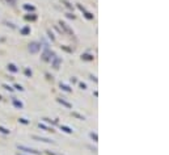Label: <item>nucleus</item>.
Returning a JSON list of instances; mask_svg holds the SVG:
<instances>
[{
    "label": "nucleus",
    "instance_id": "1",
    "mask_svg": "<svg viewBox=\"0 0 169 155\" xmlns=\"http://www.w3.org/2000/svg\"><path fill=\"white\" fill-rule=\"evenodd\" d=\"M17 149L21 150V151H24V153H30V154H35V155H41L39 151H37V150H34V149H29V147H26V146L17 145Z\"/></svg>",
    "mask_w": 169,
    "mask_h": 155
},
{
    "label": "nucleus",
    "instance_id": "2",
    "mask_svg": "<svg viewBox=\"0 0 169 155\" xmlns=\"http://www.w3.org/2000/svg\"><path fill=\"white\" fill-rule=\"evenodd\" d=\"M39 49H41V43H39V42H31V43L29 45V51L33 53V54L38 53Z\"/></svg>",
    "mask_w": 169,
    "mask_h": 155
},
{
    "label": "nucleus",
    "instance_id": "3",
    "mask_svg": "<svg viewBox=\"0 0 169 155\" xmlns=\"http://www.w3.org/2000/svg\"><path fill=\"white\" fill-rule=\"evenodd\" d=\"M33 139L41 141V142H46V143H54V141L49 139V138H43V137H38V135H33Z\"/></svg>",
    "mask_w": 169,
    "mask_h": 155
},
{
    "label": "nucleus",
    "instance_id": "4",
    "mask_svg": "<svg viewBox=\"0 0 169 155\" xmlns=\"http://www.w3.org/2000/svg\"><path fill=\"white\" fill-rule=\"evenodd\" d=\"M59 24H60V26H62V28H63V29H64V30L67 32V33H70V34H72V30H71L70 28H68V25L66 24V22H63V21H60V22H59Z\"/></svg>",
    "mask_w": 169,
    "mask_h": 155
},
{
    "label": "nucleus",
    "instance_id": "5",
    "mask_svg": "<svg viewBox=\"0 0 169 155\" xmlns=\"http://www.w3.org/2000/svg\"><path fill=\"white\" fill-rule=\"evenodd\" d=\"M81 59H83V61H93V55H90V54H84V55H81Z\"/></svg>",
    "mask_w": 169,
    "mask_h": 155
},
{
    "label": "nucleus",
    "instance_id": "6",
    "mask_svg": "<svg viewBox=\"0 0 169 155\" xmlns=\"http://www.w3.org/2000/svg\"><path fill=\"white\" fill-rule=\"evenodd\" d=\"M60 129H62L63 131H66V133H68V134H71L72 131H74V130L71 129V127H68V126H64V125H60Z\"/></svg>",
    "mask_w": 169,
    "mask_h": 155
},
{
    "label": "nucleus",
    "instance_id": "7",
    "mask_svg": "<svg viewBox=\"0 0 169 155\" xmlns=\"http://www.w3.org/2000/svg\"><path fill=\"white\" fill-rule=\"evenodd\" d=\"M60 62H62L60 58H55V59H54V62H53L54 68H59V63H60Z\"/></svg>",
    "mask_w": 169,
    "mask_h": 155
},
{
    "label": "nucleus",
    "instance_id": "8",
    "mask_svg": "<svg viewBox=\"0 0 169 155\" xmlns=\"http://www.w3.org/2000/svg\"><path fill=\"white\" fill-rule=\"evenodd\" d=\"M8 70L12 71V72H17V71H19V68H17L15 65H8Z\"/></svg>",
    "mask_w": 169,
    "mask_h": 155
},
{
    "label": "nucleus",
    "instance_id": "9",
    "mask_svg": "<svg viewBox=\"0 0 169 155\" xmlns=\"http://www.w3.org/2000/svg\"><path fill=\"white\" fill-rule=\"evenodd\" d=\"M58 101L60 103V104H63L64 107H67V108H71V107H72L70 103H67V101H64V100H62V99H58Z\"/></svg>",
    "mask_w": 169,
    "mask_h": 155
},
{
    "label": "nucleus",
    "instance_id": "10",
    "mask_svg": "<svg viewBox=\"0 0 169 155\" xmlns=\"http://www.w3.org/2000/svg\"><path fill=\"white\" fill-rule=\"evenodd\" d=\"M13 105L17 107V108H22V103L19 101V100H16V99H13Z\"/></svg>",
    "mask_w": 169,
    "mask_h": 155
},
{
    "label": "nucleus",
    "instance_id": "11",
    "mask_svg": "<svg viewBox=\"0 0 169 155\" xmlns=\"http://www.w3.org/2000/svg\"><path fill=\"white\" fill-rule=\"evenodd\" d=\"M29 32H30V28H29V26H25V28H22L21 29V34H28L29 33Z\"/></svg>",
    "mask_w": 169,
    "mask_h": 155
},
{
    "label": "nucleus",
    "instance_id": "12",
    "mask_svg": "<svg viewBox=\"0 0 169 155\" xmlns=\"http://www.w3.org/2000/svg\"><path fill=\"white\" fill-rule=\"evenodd\" d=\"M60 88H62V89H64L66 92H71V91H72V89H71L70 87H68V85H66V84H60Z\"/></svg>",
    "mask_w": 169,
    "mask_h": 155
},
{
    "label": "nucleus",
    "instance_id": "13",
    "mask_svg": "<svg viewBox=\"0 0 169 155\" xmlns=\"http://www.w3.org/2000/svg\"><path fill=\"white\" fill-rule=\"evenodd\" d=\"M38 126L41 127V129H43V130H46V131H54L53 129H49V127H47V126H45L43 124H38Z\"/></svg>",
    "mask_w": 169,
    "mask_h": 155
},
{
    "label": "nucleus",
    "instance_id": "14",
    "mask_svg": "<svg viewBox=\"0 0 169 155\" xmlns=\"http://www.w3.org/2000/svg\"><path fill=\"white\" fill-rule=\"evenodd\" d=\"M0 131H1L3 134H9L11 131L8 130V129H5V127H3V126H0Z\"/></svg>",
    "mask_w": 169,
    "mask_h": 155
},
{
    "label": "nucleus",
    "instance_id": "15",
    "mask_svg": "<svg viewBox=\"0 0 169 155\" xmlns=\"http://www.w3.org/2000/svg\"><path fill=\"white\" fill-rule=\"evenodd\" d=\"M89 135H90V138H92L94 142H97V141H98V137H97V134H96V133H90Z\"/></svg>",
    "mask_w": 169,
    "mask_h": 155
},
{
    "label": "nucleus",
    "instance_id": "16",
    "mask_svg": "<svg viewBox=\"0 0 169 155\" xmlns=\"http://www.w3.org/2000/svg\"><path fill=\"white\" fill-rule=\"evenodd\" d=\"M24 8H25V9H28V11H34V9H35L33 5H29V4H25Z\"/></svg>",
    "mask_w": 169,
    "mask_h": 155
},
{
    "label": "nucleus",
    "instance_id": "17",
    "mask_svg": "<svg viewBox=\"0 0 169 155\" xmlns=\"http://www.w3.org/2000/svg\"><path fill=\"white\" fill-rule=\"evenodd\" d=\"M85 17L88 20H92L93 19V15H92V13H89V12H85Z\"/></svg>",
    "mask_w": 169,
    "mask_h": 155
},
{
    "label": "nucleus",
    "instance_id": "18",
    "mask_svg": "<svg viewBox=\"0 0 169 155\" xmlns=\"http://www.w3.org/2000/svg\"><path fill=\"white\" fill-rule=\"evenodd\" d=\"M20 122H21V124H24V125H28L29 124V121L28 120H26V118H20V120H19Z\"/></svg>",
    "mask_w": 169,
    "mask_h": 155
},
{
    "label": "nucleus",
    "instance_id": "19",
    "mask_svg": "<svg viewBox=\"0 0 169 155\" xmlns=\"http://www.w3.org/2000/svg\"><path fill=\"white\" fill-rule=\"evenodd\" d=\"M72 116H75V117H77V118H79V120H84V117L83 116H81V115H79V113H72Z\"/></svg>",
    "mask_w": 169,
    "mask_h": 155
},
{
    "label": "nucleus",
    "instance_id": "20",
    "mask_svg": "<svg viewBox=\"0 0 169 155\" xmlns=\"http://www.w3.org/2000/svg\"><path fill=\"white\" fill-rule=\"evenodd\" d=\"M3 87L5 88L7 91H13V88H12V87H9V85H8V84H3Z\"/></svg>",
    "mask_w": 169,
    "mask_h": 155
},
{
    "label": "nucleus",
    "instance_id": "21",
    "mask_svg": "<svg viewBox=\"0 0 169 155\" xmlns=\"http://www.w3.org/2000/svg\"><path fill=\"white\" fill-rule=\"evenodd\" d=\"M63 3L66 4V7H67V8H70V9H72V5H71V4L68 3V1H66V0H63Z\"/></svg>",
    "mask_w": 169,
    "mask_h": 155
},
{
    "label": "nucleus",
    "instance_id": "22",
    "mask_svg": "<svg viewBox=\"0 0 169 155\" xmlns=\"http://www.w3.org/2000/svg\"><path fill=\"white\" fill-rule=\"evenodd\" d=\"M25 75L26 76H31V71L29 70V68H26V70H25Z\"/></svg>",
    "mask_w": 169,
    "mask_h": 155
},
{
    "label": "nucleus",
    "instance_id": "23",
    "mask_svg": "<svg viewBox=\"0 0 169 155\" xmlns=\"http://www.w3.org/2000/svg\"><path fill=\"white\" fill-rule=\"evenodd\" d=\"M25 19H26V20H35L37 17H35V16H26Z\"/></svg>",
    "mask_w": 169,
    "mask_h": 155
},
{
    "label": "nucleus",
    "instance_id": "24",
    "mask_svg": "<svg viewBox=\"0 0 169 155\" xmlns=\"http://www.w3.org/2000/svg\"><path fill=\"white\" fill-rule=\"evenodd\" d=\"M15 87H16V89H19V91H24V88H22L21 85H19V84H16Z\"/></svg>",
    "mask_w": 169,
    "mask_h": 155
},
{
    "label": "nucleus",
    "instance_id": "25",
    "mask_svg": "<svg viewBox=\"0 0 169 155\" xmlns=\"http://www.w3.org/2000/svg\"><path fill=\"white\" fill-rule=\"evenodd\" d=\"M80 88H81V89H85V88H86V84H85V83H80Z\"/></svg>",
    "mask_w": 169,
    "mask_h": 155
},
{
    "label": "nucleus",
    "instance_id": "26",
    "mask_svg": "<svg viewBox=\"0 0 169 155\" xmlns=\"http://www.w3.org/2000/svg\"><path fill=\"white\" fill-rule=\"evenodd\" d=\"M47 34H49V37H50V38H51L53 41H54V39H55V38H54V36H53V33H50V32H47Z\"/></svg>",
    "mask_w": 169,
    "mask_h": 155
},
{
    "label": "nucleus",
    "instance_id": "27",
    "mask_svg": "<svg viewBox=\"0 0 169 155\" xmlns=\"http://www.w3.org/2000/svg\"><path fill=\"white\" fill-rule=\"evenodd\" d=\"M67 17H70V19H75V16L72 15V13H67Z\"/></svg>",
    "mask_w": 169,
    "mask_h": 155
},
{
    "label": "nucleus",
    "instance_id": "28",
    "mask_svg": "<svg viewBox=\"0 0 169 155\" xmlns=\"http://www.w3.org/2000/svg\"><path fill=\"white\" fill-rule=\"evenodd\" d=\"M43 120H45V122H49V124H50V122H53L51 120H50V118H46V117H45Z\"/></svg>",
    "mask_w": 169,
    "mask_h": 155
},
{
    "label": "nucleus",
    "instance_id": "29",
    "mask_svg": "<svg viewBox=\"0 0 169 155\" xmlns=\"http://www.w3.org/2000/svg\"><path fill=\"white\" fill-rule=\"evenodd\" d=\"M16 155H22V154H20V153H17V154H16Z\"/></svg>",
    "mask_w": 169,
    "mask_h": 155
}]
</instances>
